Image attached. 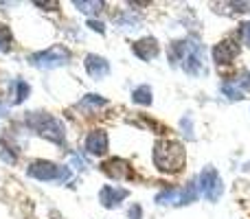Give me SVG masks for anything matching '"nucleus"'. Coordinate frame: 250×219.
I'll list each match as a JSON object with an SVG mask.
<instances>
[{
	"label": "nucleus",
	"instance_id": "nucleus-10",
	"mask_svg": "<svg viewBox=\"0 0 250 219\" xmlns=\"http://www.w3.org/2000/svg\"><path fill=\"white\" fill-rule=\"evenodd\" d=\"M83 149H86L90 156H97V158L105 156L110 149L108 132H105V129H92V132H88L86 140H83Z\"/></svg>",
	"mask_w": 250,
	"mask_h": 219
},
{
	"label": "nucleus",
	"instance_id": "nucleus-7",
	"mask_svg": "<svg viewBox=\"0 0 250 219\" xmlns=\"http://www.w3.org/2000/svg\"><path fill=\"white\" fill-rule=\"evenodd\" d=\"M180 70L189 77H200L204 70V46L193 38H187V53L180 61Z\"/></svg>",
	"mask_w": 250,
	"mask_h": 219
},
{
	"label": "nucleus",
	"instance_id": "nucleus-16",
	"mask_svg": "<svg viewBox=\"0 0 250 219\" xmlns=\"http://www.w3.org/2000/svg\"><path fill=\"white\" fill-rule=\"evenodd\" d=\"M11 88H13V101H11L13 105H20V103H24V101L29 99V95H31V86L24 81V79H16Z\"/></svg>",
	"mask_w": 250,
	"mask_h": 219
},
{
	"label": "nucleus",
	"instance_id": "nucleus-11",
	"mask_svg": "<svg viewBox=\"0 0 250 219\" xmlns=\"http://www.w3.org/2000/svg\"><path fill=\"white\" fill-rule=\"evenodd\" d=\"M129 48H132L134 57H138L141 61H151L154 57H158V53H160V44L154 35H145V38L136 40V42H132Z\"/></svg>",
	"mask_w": 250,
	"mask_h": 219
},
{
	"label": "nucleus",
	"instance_id": "nucleus-12",
	"mask_svg": "<svg viewBox=\"0 0 250 219\" xmlns=\"http://www.w3.org/2000/svg\"><path fill=\"white\" fill-rule=\"evenodd\" d=\"M83 66H86V73L95 81H101L110 75V61L104 55H97V53H88L86 60H83Z\"/></svg>",
	"mask_w": 250,
	"mask_h": 219
},
{
	"label": "nucleus",
	"instance_id": "nucleus-20",
	"mask_svg": "<svg viewBox=\"0 0 250 219\" xmlns=\"http://www.w3.org/2000/svg\"><path fill=\"white\" fill-rule=\"evenodd\" d=\"M73 4L82 13H88V16H92V13H99L101 9L105 7V2H97V0H92V2H86V0H75Z\"/></svg>",
	"mask_w": 250,
	"mask_h": 219
},
{
	"label": "nucleus",
	"instance_id": "nucleus-26",
	"mask_svg": "<svg viewBox=\"0 0 250 219\" xmlns=\"http://www.w3.org/2000/svg\"><path fill=\"white\" fill-rule=\"evenodd\" d=\"M127 219H143V206L141 204H132L127 208Z\"/></svg>",
	"mask_w": 250,
	"mask_h": 219
},
{
	"label": "nucleus",
	"instance_id": "nucleus-5",
	"mask_svg": "<svg viewBox=\"0 0 250 219\" xmlns=\"http://www.w3.org/2000/svg\"><path fill=\"white\" fill-rule=\"evenodd\" d=\"M70 60H73L70 51L66 46H62V44H53L46 51H38V53H33V55H29V64L40 70L62 68V66H68Z\"/></svg>",
	"mask_w": 250,
	"mask_h": 219
},
{
	"label": "nucleus",
	"instance_id": "nucleus-15",
	"mask_svg": "<svg viewBox=\"0 0 250 219\" xmlns=\"http://www.w3.org/2000/svg\"><path fill=\"white\" fill-rule=\"evenodd\" d=\"M114 22L121 31H134L141 26V20L138 16H134V11H121L119 16H114Z\"/></svg>",
	"mask_w": 250,
	"mask_h": 219
},
{
	"label": "nucleus",
	"instance_id": "nucleus-3",
	"mask_svg": "<svg viewBox=\"0 0 250 219\" xmlns=\"http://www.w3.org/2000/svg\"><path fill=\"white\" fill-rule=\"evenodd\" d=\"M200 198V189H198V182H187L185 186L180 189H163L156 193L154 202L158 206H173V208H182V206H191L195 204Z\"/></svg>",
	"mask_w": 250,
	"mask_h": 219
},
{
	"label": "nucleus",
	"instance_id": "nucleus-1",
	"mask_svg": "<svg viewBox=\"0 0 250 219\" xmlns=\"http://www.w3.org/2000/svg\"><path fill=\"white\" fill-rule=\"evenodd\" d=\"M151 158H154V167L158 169L160 173H167V176H176V173L185 171V167H187L185 145L178 140H171V138H160V140H156Z\"/></svg>",
	"mask_w": 250,
	"mask_h": 219
},
{
	"label": "nucleus",
	"instance_id": "nucleus-24",
	"mask_svg": "<svg viewBox=\"0 0 250 219\" xmlns=\"http://www.w3.org/2000/svg\"><path fill=\"white\" fill-rule=\"evenodd\" d=\"M237 38L242 44L250 46V20L246 22H239V29H237Z\"/></svg>",
	"mask_w": 250,
	"mask_h": 219
},
{
	"label": "nucleus",
	"instance_id": "nucleus-25",
	"mask_svg": "<svg viewBox=\"0 0 250 219\" xmlns=\"http://www.w3.org/2000/svg\"><path fill=\"white\" fill-rule=\"evenodd\" d=\"M88 29L95 31V33H105V24L101 20H97V18H88Z\"/></svg>",
	"mask_w": 250,
	"mask_h": 219
},
{
	"label": "nucleus",
	"instance_id": "nucleus-19",
	"mask_svg": "<svg viewBox=\"0 0 250 219\" xmlns=\"http://www.w3.org/2000/svg\"><path fill=\"white\" fill-rule=\"evenodd\" d=\"M0 160L7 162V164L18 162V151L13 149V145H9L7 140H0Z\"/></svg>",
	"mask_w": 250,
	"mask_h": 219
},
{
	"label": "nucleus",
	"instance_id": "nucleus-4",
	"mask_svg": "<svg viewBox=\"0 0 250 219\" xmlns=\"http://www.w3.org/2000/svg\"><path fill=\"white\" fill-rule=\"evenodd\" d=\"M26 176L38 182H57V184H64V182L70 180L73 171L66 164H55L51 160H33L26 167Z\"/></svg>",
	"mask_w": 250,
	"mask_h": 219
},
{
	"label": "nucleus",
	"instance_id": "nucleus-8",
	"mask_svg": "<svg viewBox=\"0 0 250 219\" xmlns=\"http://www.w3.org/2000/svg\"><path fill=\"white\" fill-rule=\"evenodd\" d=\"M239 53H242L239 40L226 38V40H222V42H217L215 48H213V61H215V66H220V68L222 66H230L239 57Z\"/></svg>",
	"mask_w": 250,
	"mask_h": 219
},
{
	"label": "nucleus",
	"instance_id": "nucleus-6",
	"mask_svg": "<svg viewBox=\"0 0 250 219\" xmlns=\"http://www.w3.org/2000/svg\"><path fill=\"white\" fill-rule=\"evenodd\" d=\"M198 189L204 198L208 199L211 204H217L224 193V182H222V176L213 164H207V167L200 171L198 176Z\"/></svg>",
	"mask_w": 250,
	"mask_h": 219
},
{
	"label": "nucleus",
	"instance_id": "nucleus-23",
	"mask_svg": "<svg viewBox=\"0 0 250 219\" xmlns=\"http://www.w3.org/2000/svg\"><path fill=\"white\" fill-rule=\"evenodd\" d=\"M180 129L187 136V140H193V116H191V112H187L180 119Z\"/></svg>",
	"mask_w": 250,
	"mask_h": 219
},
{
	"label": "nucleus",
	"instance_id": "nucleus-14",
	"mask_svg": "<svg viewBox=\"0 0 250 219\" xmlns=\"http://www.w3.org/2000/svg\"><path fill=\"white\" fill-rule=\"evenodd\" d=\"M132 103L141 105V108H149V105L154 103V90H151V86L141 83V86L134 88L132 90Z\"/></svg>",
	"mask_w": 250,
	"mask_h": 219
},
{
	"label": "nucleus",
	"instance_id": "nucleus-13",
	"mask_svg": "<svg viewBox=\"0 0 250 219\" xmlns=\"http://www.w3.org/2000/svg\"><path fill=\"white\" fill-rule=\"evenodd\" d=\"M101 171L105 173L108 178L117 182H123L127 178H132V171H129V162H125L123 158H110L101 164Z\"/></svg>",
	"mask_w": 250,
	"mask_h": 219
},
{
	"label": "nucleus",
	"instance_id": "nucleus-2",
	"mask_svg": "<svg viewBox=\"0 0 250 219\" xmlns=\"http://www.w3.org/2000/svg\"><path fill=\"white\" fill-rule=\"evenodd\" d=\"M24 123L31 132H35L40 138L53 142L57 147L66 145V125L62 119H57L51 112H29L24 116Z\"/></svg>",
	"mask_w": 250,
	"mask_h": 219
},
{
	"label": "nucleus",
	"instance_id": "nucleus-9",
	"mask_svg": "<svg viewBox=\"0 0 250 219\" xmlns=\"http://www.w3.org/2000/svg\"><path fill=\"white\" fill-rule=\"evenodd\" d=\"M129 198V191L125 186H114V184H104L99 189V204L108 211H114L123 204V199Z\"/></svg>",
	"mask_w": 250,
	"mask_h": 219
},
{
	"label": "nucleus",
	"instance_id": "nucleus-17",
	"mask_svg": "<svg viewBox=\"0 0 250 219\" xmlns=\"http://www.w3.org/2000/svg\"><path fill=\"white\" fill-rule=\"evenodd\" d=\"M104 105H108V99H105V97H101V95H95V92H90V95L82 97V99L75 103V108H82V110L92 108V110H97V108H104Z\"/></svg>",
	"mask_w": 250,
	"mask_h": 219
},
{
	"label": "nucleus",
	"instance_id": "nucleus-22",
	"mask_svg": "<svg viewBox=\"0 0 250 219\" xmlns=\"http://www.w3.org/2000/svg\"><path fill=\"white\" fill-rule=\"evenodd\" d=\"M230 81H233L235 86H237L239 90H242L246 97L250 95V73H248V70H244V73H239L237 77H235V79H230Z\"/></svg>",
	"mask_w": 250,
	"mask_h": 219
},
{
	"label": "nucleus",
	"instance_id": "nucleus-18",
	"mask_svg": "<svg viewBox=\"0 0 250 219\" xmlns=\"http://www.w3.org/2000/svg\"><path fill=\"white\" fill-rule=\"evenodd\" d=\"M220 92L224 97H229L230 101H242V99H246V95H244L242 90H239L237 86H235L233 81H224V83H220Z\"/></svg>",
	"mask_w": 250,
	"mask_h": 219
},
{
	"label": "nucleus",
	"instance_id": "nucleus-21",
	"mask_svg": "<svg viewBox=\"0 0 250 219\" xmlns=\"http://www.w3.org/2000/svg\"><path fill=\"white\" fill-rule=\"evenodd\" d=\"M13 46V35H11V29L7 24L0 22V51L2 53H9Z\"/></svg>",
	"mask_w": 250,
	"mask_h": 219
}]
</instances>
